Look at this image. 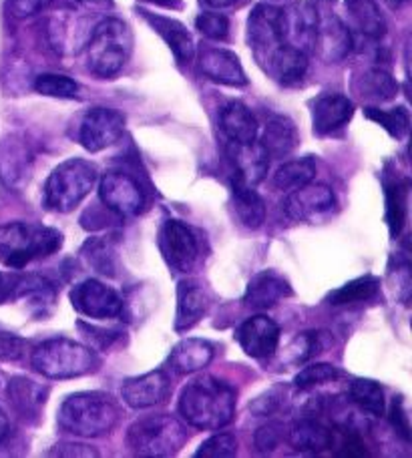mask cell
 Here are the masks:
<instances>
[{"instance_id":"5","label":"cell","mask_w":412,"mask_h":458,"mask_svg":"<svg viewBox=\"0 0 412 458\" xmlns=\"http://www.w3.org/2000/svg\"><path fill=\"white\" fill-rule=\"evenodd\" d=\"M30 364L47 378L69 380L95 372L99 358L93 350L75 340L55 338L39 344L30 356Z\"/></svg>"},{"instance_id":"6","label":"cell","mask_w":412,"mask_h":458,"mask_svg":"<svg viewBox=\"0 0 412 458\" xmlns=\"http://www.w3.org/2000/svg\"><path fill=\"white\" fill-rule=\"evenodd\" d=\"M97 183V169L85 159H69L53 169L45 183V206L56 214H69Z\"/></svg>"},{"instance_id":"55","label":"cell","mask_w":412,"mask_h":458,"mask_svg":"<svg viewBox=\"0 0 412 458\" xmlns=\"http://www.w3.org/2000/svg\"><path fill=\"white\" fill-rule=\"evenodd\" d=\"M4 290H6V285H4V276L0 274V298H3V293H4Z\"/></svg>"},{"instance_id":"30","label":"cell","mask_w":412,"mask_h":458,"mask_svg":"<svg viewBox=\"0 0 412 458\" xmlns=\"http://www.w3.org/2000/svg\"><path fill=\"white\" fill-rule=\"evenodd\" d=\"M232 199L237 219L247 229H260L266 222V203L260 198V193L237 177L232 182Z\"/></svg>"},{"instance_id":"17","label":"cell","mask_w":412,"mask_h":458,"mask_svg":"<svg viewBox=\"0 0 412 458\" xmlns=\"http://www.w3.org/2000/svg\"><path fill=\"white\" fill-rule=\"evenodd\" d=\"M200 71L213 83L227 87H245L247 77L237 56L227 48L203 47L200 53Z\"/></svg>"},{"instance_id":"28","label":"cell","mask_w":412,"mask_h":458,"mask_svg":"<svg viewBox=\"0 0 412 458\" xmlns=\"http://www.w3.org/2000/svg\"><path fill=\"white\" fill-rule=\"evenodd\" d=\"M346 13L360 37L378 40L386 35V21L376 0H346Z\"/></svg>"},{"instance_id":"51","label":"cell","mask_w":412,"mask_h":458,"mask_svg":"<svg viewBox=\"0 0 412 458\" xmlns=\"http://www.w3.org/2000/svg\"><path fill=\"white\" fill-rule=\"evenodd\" d=\"M8 435V416L4 414L3 408H0V443L6 438Z\"/></svg>"},{"instance_id":"39","label":"cell","mask_w":412,"mask_h":458,"mask_svg":"<svg viewBox=\"0 0 412 458\" xmlns=\"http://www.w3.org/2000/svg\"><path fill=\"white\" fill-rule=\"evenodd\" d=\"M82 256L89 261L90 267H95L99 274L115 276L117 269V259H115V251L109 242L105 240H93L82 248Z\"/></svg>"},{"instance_id":"45","label":"cell","mask_w":412,"mask_h":458,"mask_svg":"<svg viewBox=\"0 0 412 458\" xmlns=\"http://www.w3.org/2000/svg\"><path fill=\"white\" fill-rule=\"evenodd\" d=\"M284 437V427L279 422H268L266 427H262L255 432V448L260 453H271L279 445V440Z\"/></svg>"},{"instance_id":"14","label":"cell","mask_w":412,"mask_h":458,"mask_svg":"<svg viewBox=\"0 0 412 458\" xmlns=\"http://www.w3.org/2000/svg\"><path fill=\"white\" fill-rule=\"evenodd\" d=\"M336 208V195L324 183H306L290 191L284 211L292 222H316Z\"/></svg>"},{"instance_id":"40","label":"cell","mask_w":412,"mask_h":458,"mask_svg":"<svg viewBox=\"0 0 412 458\" xmlns=\"http://www.w3.org/2000/svg\"><path fill=\"white\" fill-rule=\"evenodd\" d=\"M338 378H340V370H338L336 366H332V364H312L308 368H304V370L298 376H296L294 384H296V388L308 390V388L320 386V384L334 382Z\"/></svg>"},{"instance_id":"50","label":"cell","mask_w":412,"mask_h":458,"mask_svg":"<svg viewBox=\"0 0 412 458\" xmlns=\"http://www.w3.org/2000/svg\"><path fill=\"white\" fill-rule=\"evenodd\" d=\"M338 454L340 456H362V454H366V446L362 445L356 437H348V440L342 445V451Z\"/></svg>"},{"instance_id":"12","label":"cell","mask_w":412,"mask_h":458,"mask_svg":"<svg viewBox=\"0 0 412 458\" xmlns=\"http://www.w3.org/2000/svg\"><path fill=\"white\" fill-rule=\"evenodd\" d=\"M99 195L101 201L113 214L121 217H131L139 214L145 206V193L133 175L125 171H109L101 177L99 183Z\"/></svg>"},{"instance_id":"42","label":"cell","mask_w":412,"mask_h":458,"mask_svg":"<svg viewBox=\"0 0 412 458\" xmlns=\"http://www.w3.org/2000/svg\"><path fill=\"white\" fill-rule=\"evenodd\" d=\"M195 27L203 37L213 40H224L229 35V21L227 16L219 13H203L195 19Z\"/></svg>"},{"instance_id":"27","label":"cell","mask_w":412,"mask_h":458,"mask_svg":"<svg viewBox=\"0 0 412 458\" xmlns=\"http://www.w3.org/2000/svg\"><path fill=\"white\" fill-rule=\"evenodd\" d=\"M213 358V346L208 340L185 338L169 354V364L177 374H193L208 368Z\"/></svg>"},{"instance_id":"49","label":"cell","mask_w":412,"mask_h":458,"mask_svg":"<svg viewBox=\"0 0 412 458\" xmlns=\"http://www.w3.org/2000/svg\"><path fill=\"white\" fill-rule=\"evenodd\" d=\"M48 454H55V456H97V451H93V448L85 446V445L63 443V445H56L55 451H51Z\"/></svg>"},{"instance_id":"3","label":"cell","mask_w":412,"mask_h":458,"mask_svg":"<svg viewBox=\"0 0 412 458\" xmlns=\"http://www.w3.org/2000/svg\"><path fill=\"white\" fill-rule=\"evenodd\" d=\"M63 245V233L53 227L13 222L0 225V261L21 269L30 261L53 256Z\"/></svg>"},{"instance_id":"34","label":"cell","mask_w":412,"mask_h":458,"mask_svg":"<svg viewBox=\"0 0 412 458\" xmlns=\"http://www.w3.org/2000/svg\"><path fill=\"white\" fill-rule=\"evenodd\" d=\"M408 208V183L407 182H392L386 185V222L392 237H399L402 227L407 224V209Z\"/></svg>"},{"instance_id":"2","label":"cell","mask_w":412,"mask_h":458,"mask_svg":"<svg viewBox=\"0 0 412 458\" xmlns=\"http://www.w3.org/2000/svg\"><path fill=\"white\" fill-rule=\"evenodd\" d=\"M119 408L103 392H77L64 398L59 408V428L81 438L105 437L117 427Z\"/></svg>"},{"instance_id":"41","label":"cell","mask_w":412,"mask_h":458,"mask_svg":"<svg viewBox=\"0 0 412 458\" xmlns=\"http://www.w3.org/2000/svg\"><path fill=\"white\" fill-rule=\"evenodd\" d=\"M237 454V438L229 432H219L197 448V458H232Z\"/></svg>"},{"instance_id":"24","label":"cell","mask_w":412,"mask_h":458,"mask_svg":"<svg viewBox=\"0 0 412 458\" xmlns=\"http://www.w3.org/2000/svg\"><path fill=\"white\" fill-rule=\"evenodd\" d=\"M219 129L229 143H253L258 139V121L240 101L227 103L219 111Z\"/></svg>"},{"instance_id":"25","label":"cell","mask_w":412,"mask_h":458,"mask_svg":"<svg viewBox=\"0 0 412 458\" xmlns=\"http://www.w3.org/2000/svg\"><path fill=\"white\" fill-rule=\"evenodd\" d=\"M142 14L145 16V21L155 29V32H158L165 43L169 45L173 55H176V59L181 64H185L193 59L195 45H193L192 35H189L187 27H184L179 21L167 19V16H159V14H153L147 11H142Z\"/></svg>"},{"instance_id":"32","label":"cell","mask_w":412,"mask_h":458,"mask_svg":"<svg viewBox=\"0 0 412 458\" xmlns=\"http://www.w3.org/2000/svg\"><path fill=\"white\" fill-rule=\"evenodd\" d=\"M45 394L47 392L37 386V382L29 378H13L8 382V398H11L13 406L21 416H35L39 408L45 404Z\"/></svg>"},{"instance_id":"8","label":"cell","mask_w":412,"mask_h":458,"mask_svg":"<svg viewBox=\"0 0 412 458\" xmlns=\"http://www.w3.org/2000/svg\"><path fill=\"white\" fill-rule=\"evenodd\" d=\"M312 13H314V37H312L314 51L326 63L342 61L352 48L348 24L336 14L332 0H316Z\"/></svg>"},{"instance_id":"33","label":"cell","mask_w":412,"mask_h":458,"mask_svg":"<svg viewBox=\"0 0 412 458\" xmlns=\"http://www.w3.org/2000/svg\"><path fill=\"white\" fill-rule=\"evenodd\" d=\"M316 175V161L312 157H302L288 161L279 165L274 174V187L279 191H294L298 187L310 183Z\"/></svg>"},{"instance_id":"37","label":"cell","mask_w":412,"mask_h":458,"mask_svg":"<svg viewBox=\"0 0 412 458\" xmlns=\"http://www.w3.org/2000/svg\"><path fill=\"white\" fill-rule=\"evenodd\" d=\"M365 114L370 119L378 123V125L384 127V131L394 139H402L408 135L410 129V117L408 111L405 107H397V109H378V107H366Z\"/></svg>"},{"instance_id":"20","label":"cell","mask_w":412,"mask_h":458,"mask_svg":"<svg viewBox=\"0 0 412 458\" xmlns=\"http://www.w3.org/2000/svg\"><path fill=\"white\" fill-rule=\"evenodd\" d=\"M227 155L236 165V177L242 179L244 183L255 187L263 182L268 175L270 167V155L266 149L258 143H229Z\"/></svg>"},{"instance_id":"22","label":"cell","mask_w":412,"mask_h":458,"mask_svg":"<svg viewBox=\"0 0 412 458\" xmlns=\"http://www.w3.org/2000/svg\"><path fill=\"white\" fill-rule=\"evenodd\" d=\"M210 293L203 284L197 280L179 282L177 288V314H176V330L187 332L202 320L210 310Z\"/></svg>"},{"instance_id":"23","label":"cell","mask_w":412,"mask_h":458,"mask_svg":"<svg viewBox=\"0 0 412 458\" xmlns=\"http://www.w3.org/2000/svg\"><path fill=\"white\" fill-rule=\"evenodd\" d=\"M263 71H266L270 77H274L279 85L300 83L308 71L306 51L286 43L278 48Z\"/></svg>"},{"instance_id":"43","label":"cell","mask_w":412,"mask_h":458,"mask_svg":"<svg viewBox=\"0 0 412 458\" xmlns=\"http://www.w3.org/2000/svg\"><path fill=\"white\" fill-rule=\"evenodd\" d=\"M288 398V388L286 386H274L268 392H263L262 396H258L250 404V411L258 416H271L276 414L279 408L284 406Z\"/></svg>"},{"instance_id":"47","label":"cell","mask_w":412,"mask_h":458,"mask_svg":"<svg viewBox=\"0 0 412 458\" xmlns=\"http://www.w3.org/2000/svg\"><path fill=\"white\" fill-rule=\"evenodd\" d=\"M51 3V0H6V8L14 19H29Z\"/></svg>"},{"instance_id":"1","label":"cell","mask_w":412,"mask_h":458,"mask_svg":"<svg viewBox=\"0 0 412 458\" xmlns=\"http://www.w3.org/2000/svg\"><path fill=\"white\" fill-rule=\"evenodd\" d=\"M177 411L189 427L219 430L234 420L236 390L213 376H200L181 390Z\"/></svg>"},{"instance_id":"21","label":"cell","mask_w":412,"mask_h":458,"mask_svg":"<svg viewBox=\"0 0 412 458\" xmlns=\"http://www.w3.org/2000/svg\"><path fill=\"white\" fill-rule=\"evenodd\" d=\"M32 155L21 139L8 137L0 143V182L11 190H21L30 177Z\"/></svg>"},{"instance_id":"31","label":"cell","mask_w":412,"mask_h":458,"mask_svg":"<svg viewBox=\"0 0 412 458\" xmlns=\"http://www.w3.org/2000/svg\"><path fill=\"white\" fill-rule=\"evenodd\" d=\"M260 145L266 149L270 159H282L298 145V131L288 117H271L263 129Z\"/></svg>"},{"instance_id":"38","label":"cell","mask_w":412,"mask_h":458,"mask_svg":"<svg viewBox=\"0 0 412 458\" xmlns=\"http://www.w3.org/2000/svg\"><path fill=\"white\" fill-rule=\"evenodd\" d=\"M35 91L55 99H73L79 93V85L67 75H56V72H45L37 77Z\"/></svg>"},{"instance_id":"46","label":"cell","mask_w":412,"mask_h":458,"mask_svg":"<svg viewBox=\"0 0 412 458\" xmlns=\"http://www.w3.org/2000/svg\"><path fill=\"white\" fill-rule=\"evenodd\" d=\"M27 350V342L14 334L0 332V360L3 362H19Z\"/></svg>"},{"instance_id":"7","label":"cell","mask_w":412,"mask_h":458,"mask_svg":"<svg viewBox=\"0 0 412 458\" xmlns=\"http://www.w3.org/2000/svg\"><path fill=\"white\" fill-rule=\"evenodd\" d=\"M187 430L169 414L143 416L127 430V446L135 456H171L187 443Z\"/></svg>"},{"instance_id":"26","label":"cell","mask_w":412,"mask_h":458,"mask_svg":"<svg viewBox=\"0 0 412 458\" xmlns=\"http://www.w3.org/2000/svg\"><path fill=\"white\" fill-rule=\"evenodd\" d=\"M288 440L300 453H322L326 448H332L334 432L324 422L306 416V419H300L292 424Z\"/></svg>"},{"instance_id":"44","label":"cell","mask_w":412,"mask_h":458,"mask_svg":"<svg viewBox=\"0 0 412 458\" xmlns=\"http://www.w3.org/2000/svg\"><path fill=\"white\" fill-rule=\"evenodd\" d=\"M394 264H397V267L391 266L389 267V277L391 282L394 285V293H397V298L400 301H408V293H410V264L408 259H402V258H397L392 259Z\"/></svg>"},{"instance_id":"29","label":"cell","mask_w":412,"mask_h":458,"mask_svg":"<svg viewBox=\"0 0 412 458\" xmlns=\"http://www.w3.org/2000/svg\"><path fill=\"white\" fill-rule=\"evenodd\" d=\"M352 91L356 93L362 101L370 103H386L397 97L399 83L392 75L382 69H366L365 72L354 77Z\"/></svg>"},{"instance_id":"15","label":"cell","mask_w":412,"mask_h":458,"mask_svg":"<svg viewBox=\"0 0 412 458\" xmlns=\"http://www.w3.org/2000/svg\"><path fill=\"white\" fill-rule=\"evenodd\" d=\"M171 394V380L165 370H153L121 384V398L135 411L161 404Z\"/></svg>"},{"instance_id":"54","label":"cell","mask_w":412,"mask_h":458,"mask_svg":"<svg viewBox=\"0 0 412 458\" xmlns=\"http://www.w3.org/2000/svg\"><path fill=\"white\" fill-rule=\"evenodd\" d=\"M382 3H384V4H389L391 8H400L402 4H407L408 0H382Z\"/></svg>"},{"instance_id":"16","label":"cell","mask_w":412,"mask_h":458,"mask_svg":"<svg viewBox=\"0 0 412 458\" xmlns=\"http://www.w3.org/2000/svg\"><path fill=\"white\" fill-rule=\"evenodd\" d=\"M237 342L250 358H270L278 350L279 328L268 316H253L237 328Z\"/></svg>"},{"instance_id":"10","label":"cell","mask_w":412,"mask_h":458,"mask_svg":"<svg viewBox=\"0 0 412 458\" xmlns=\"http://www.w3.org/2000/svg\"><path fill=\"white\" fill-rule=\"evenodd\" d=\"M159 248L165 261L179 274L193 272L202 259V243L192 227L177 219L165 222L159 233Z\"/></svg>"},{"instance_id":"11","label":"cell","mask_w":412,"mask_h":458,"mask_svg":"<svg viewBox=\"0 0 412 458\" xmlns=\"http://www.w3.org/2000/svg\"><path fill=\"white\" fill-rule=\"evenodd\" d=\"M125 131L123 113L109 107L89 109L79 123V143L90 153H99L119 141Z\"/></svg>"},{"instance_id":"9","label":"cell","mask_w":412,"mask_h":458,"mask_svg":"<svg viewBox=\"0 0 412 458\" xmlns=\"http://www.w3.org/2000/svg\"><path fill=\"white\" fill-rule=\"evenodd\" d=\"M247 43H250L255 61L266 69L268 61L279 47L286 45L284 8L271 4H258L247 21Z\"/></svg>"},{"instance_id":"35","label":"cell","mask_w":412,"mask_h":458,"mask_svg":"<svg viewBox=\"0 0 412 458\" xmlns=\"http://www.w3.org/2000/svg\"><path fill=\"white\" fill-rule=\"evenodd\" d=\"M348 396L362 412H368L370 416L384 414V408H386L384 390L378 382L368 380V378L354 380L348 388Z\"/></svg>"},{"instance_id":"19","label":"cell","mask_w":412,"mask_h":458,"mask_svg":"<svg viewBox=\"0 0 412 458\" xmlns=\"http://www.w3.org/2000/svg\"><path fill=\"white\" fill-rule=\"evenodd\" d=\"M292 293V285L288 284V280L271 269H266V272L255 274L247 284L244 304L252 310H268L284 298H290Z\"/></svg>"},{"instance_id":"53","label":"cell","mask_w":412,"mask_h":458,"mask_svg":"<svg viewBox=\"0 0 412 458\" xmlns=\"http://www.w3.org/2000/svg\"><path fill=\"white\" fill-rule=\"evenodd\" d=\"M143 3H151V4H159V6H176L177 0H143Z\"/></svg>"},{"instance_id":"18","label":"cell","mask_w":412,"mask_h":458,"mask_svg":"<svg viewBox=\"0 0 412 458\" xmlns=\"http://www.w3.org/2000/svg\"><path fill=\"white\" fill-rule=\"evenodd\" d=\"M354 105L340 93H324L312 103V129L320 137H326L342 129L352 119Z\"/></svg>"},{"instance_id":"48","label":"cell","mask_w":412,"mask_h":458,"mask_svg":"<svg viewBox=\"0 0 412 458\" xmlns=\"http://www.w3.org/2000/svg\"><path fill=\"white\" fill-rule=\"evenodd\" d=\"M391 422L402 438L410 440V420H408V414H407L405 404H402L400 398H394V403L391 406Z\"/></svg>"},{"instance_id":"56","label":"cell","mask_w":412,"mask_h":458,"mask_svg":"<svg viewBox=\"0 0 412 458\" xmlns=\"http://www.w3.org/2000/svg\"><path fill=\"white\" fill-rule=\"evenodd\" d=\"M79 3H90V0H79Z\"/></svg>"},{"instance_id":"36","label":"cell","mask_w":412,"mask_h":458,"mask_svg":"<svg viewBox=\"0 0 412 458\" xmlns=\"http://www.w3.org/2000/svg\"><path fill=\"white\" fill-rule=\"evenodd\" d=\"M378 290H381V280L374 276H365L358 280H352L342 288L330 293V304L332 306H352L360 304V301L373 300Z\"/></svg>"},{"instance_id":"52","label":"cell","mask_w":412,"mask_h":458,"mask_svg":"<svg viewBox=\"0 0 412 458\" xmlns=\"http://www.w3.org/2000/svg\"><path fill=\"white\" fill-rule=\"evenodd\" d=\"M203 3L211 8H227V6L236 4L237 0H203Z\"/></svg>"},{"instance_id":"4","label":"cell","mask_w":412,"mask_h":458,"mask_svg":"<svg viewBox=\"0 0 412 458\" xmlns=\"http://www.w3.org/2000/svg\"><path fill=\"white\" fill-rule=\"evenodd\" d=\"M87 64L93 75L111 79L125 67L133 51V35L121 19H103L87 40Z\"/></svg>"},{"instance_id":"13","label":"cell","mask_w":412,"mask_h":458,"mask_svg":"<svg viewBox=\"0 0 412 458\" xmlns=\"http://www.w3.org/2000/svg\"><path fill=\"white\" fill-rule=\"evenodd\" d=\"M71 304L79 314L93 320H109L123 312V298L99 280H85L71 290Z\"/></svg>"}]
</instances>
